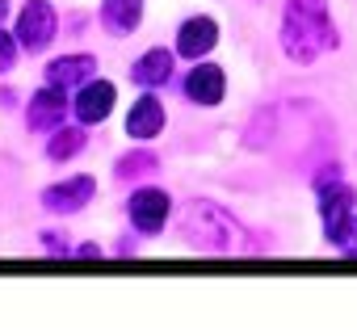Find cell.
<instances>
[{
    "label": "cell",
    "instance_id": "cell-1",
    "mask_svg": "<svg viewBox=\"0 0 357 336\" xmlns=\"http://www.w3.org/2000/svg\"><path fill=\"white\" fill-rule=\"evenodd\" d=\"M324 47H336L332 22H328V0H286V13H282V51L294 63H311Z\"/></svg>",
    "mask_w": 357,
    "mask_h": 336
},
{
    "label": "cell",
    "instance_id": "cell-2",
    "mask_svg": "<svg viewBox=\"0 0 357 336\" xmlns=\"http://www.w3.org/2000/svg\"><path fill=\"white\" fill-rule=\"evenodd\" d=\"M181 236H185L194 248H202V252H236V248H240V223H236L223 206L202 202V198L185 206V215H181Z\"/></svg>",
    "mask_w": 357,
    "mask_h": 336
},
{
    "label": "cell",
    "instance_id": "cell-3",
    "mask_svg": "<svg viewBox=\"0 0 357 336\" xmlns=\"http://www.w3.org/2000/svg\"><path fill=\"white\" fill-rule=\"evenodd\" d=\"M13 34H17L22 51L43 55L59 38V13H55V5H51V0H26L17 22H13Z\"/></svg>",
    "mask_w": 357,
    "mask_h": 336
},
{
    "label": "cell",
    "instance_id": "cell-4",
    "mask_svg": "<svg viewBox=\"0 0 357 336\" xmlns=\"http://www.w3.org/2000/svg\"><path fill=\"white\" fill-rule=\"evenodd\" d=\"M126 215H130V227H135V231H143V236H160L164 223H168V215H172V198H168L164 190H155V185H143V190L130 194Z\"/></svg>",
    "mask_w": 357,
    "mask_h": 336
},
{
    "label": "cell",
    "instance_id": "cell-5",
    "mask_svg": "<svg viewBox=\"0 0 357 336\" xmlns=\"http://www.w3.org/2000/svg\"><path fill=\"white\" fill-rule=\"evenodd\" d=\"M93 194H97V177L76 173V177H68V181L47 185L38 202H43L51 215H76V211H84V206L93 202Z\"/></svg>",
    "mask_w": 357,
    "mask_h": 336
},
{
    "label": "cell",
    "instance_id": "cell-6",
    "mask_svg": "<svg viewBox=\"0 0 357 336\" xmlns=\"http://www.w3.org/2000/svg\"><path fill=\"white\" fill-rule=\"evenodd\" d=\"M114 101H118L114 80H89V84L76 89V97H72V114H76L80 126H97V122H105V118L114 114Z\"/></svg>",
    "mask_w": 357,
    "mask_h": 336
},
{
    "label": "cell",
    "instance_id": "cell-7",
    "mask_svg": "<svg viewBox=\"0 0 357 336\" xmlns=\"http://www.w3.org/2000/svg\"><path fill=\"white\" fill-rule=\"evenodd\" d=\"M63 118H68V89L43 84V89L30 97V105H26V126H30V130H38V135L59 130V126H63Z\"/></svg>",
    "mask_w": 357,
    "mask_h": 336
},
{
    "label": "cell",
    "instance_id": "cell-8",
    "mask_svg": "<svg viewBox=\"0 0 357 336\" xmlns=\"http://www.w3.org/2000/svg\"><path fill=\"white\" fill-rule=\"evenodd\" d=\"M219 47V22L215 17H190V22H181V30H176V55L181 59H194V63H202L211 51Z\"/></svg>",
    "mask_w": 357,
    "mask_h": 336
},
{
    "label": "cell",
    "instance_id": "cell-9",
    "mask_svg": "<svg viewBox=\"0 0 357 336\" xmlns=\"http://www.w3.org/2000/svg\"><path fill=\"white\" fill-rule=\"evenodd\" d=\"M185 97H190L194 105H202V109H215V105L227 97V76H223V68L202 59V63L185 76Z\"/></svg>",
    "mask_w": 357,
    "mask_h": 336
},
{
    "label": "cell",
    "instance_id": "cell-10",
    "mask_svg": "<svg viewBox=\"0 0 357 336\" xmlns=\"http://www.w3.org/2000/svg\"><path fill=\"white\" fill-rule=\"evenodd\" d=\"M93 68L97 59L89 51H76V55H59L43 68V84H55V89H80L93 80Z\"/></svg>",
    "mask_w": 357,
    "mask_h": 336
},
{
    "label": "cell",
    "instance_id": "cell-11",
    "mask_svg": "<svg viewBox=\"0 0 357 336\" xmlns=\"http://www.w3.org/2000/svg\"><path fill=\"white\" fill-rule=\"evenodd\" d=\"M160 130H164V101L155 97V89H147V93L130 105V114H126V135H130L135 143H151Z\"/></svg>",
    "mask_w": 357,
    "mask_h": 336
},
{
    "label": "cell",
    "instance_id": "cell-12",
    "mask_svg": "<svg viewBox=\"0 0 357 336\" xmlns=\"http://www.w3.org/2000/svg\"><path fill=\"white\" fill-rule=\"evenodd\" d=\"M172 63H176V51L151 47V51H143V55L130 63V80H135L139 89H160V84L172 80Z\"/></svg>",
    "mask_w": 357,
    "mask_h": 336
},
{
    "label": "cell",
    "instance_id": "cell-13",
    "mask_svg": "<svg viewBox=\"0 0 357 336\" xmlns=\"http://www.w3.org/2000/svg\"><path fill=\"white\" fill-rule=\"evenodd\" d=\"M97 22H101L105 34L126 38V34H135L139 22H143V0H101Z\"/></svg>",
    "mask_w": 357,
    "mask_h": 336
},
{
    "label": "cell",
    "instance_id": "cell-14",
    "mask_svg": "<svg viewBox=\"0 0 357 336\" xmlns=\"http://www.w3.org/2000/svg\"><path fill=\"white\" fill-rule=\"evenodd\" d=\"M84 147H89V135H84V126H59V130H51L47 160H55V164H68V160H76Z\"/></svg>",
    "mask_w": 357,
    "mask_h": 336
},
{
    "label": "cell",
    "instance_id": "cell-15",
    "mask_svg": "<svg viewBox=\"0 0 357 336\" xmlns=\"http://www.w3.org/2000/svg\"><path fill=\"white\" fill-rule=\"evenodd\" d=\"M328 244H332L336 252H344V257H357V211H353L344 223L328 227Z\"/></svg>",
    "mask_w": 357,
    "mask_h": 336
},
{
    "label": "cell",
    "instance_id": "cell-16",
    "mask_svg": "<svg viewBox=\"0 0 357 336\" xmlns=\"http://www.w3.org/2000/svg\"><path fill=\"white\" fill-rule=\"evenodd\" d=\"M155 155L151 151H130V155H122L118 160V177L122 181H130V177H147V173H155Z\"/></svg>",
    "mask_w": 357,
    "mask_h": 336
},
{
    "label": "cell",
    "instance_id": "cell-17",
    "mask_svg": "<svg viewBox=\"0 0 357 336\" xmlns=\"http://www.w3.org/2000/svg\"><path fill=\"white\" fill-rule=\"evenodd\" d=\"M17 51H22L17 34H9L5 26H0V76H5V72H13V63H17Z\"/></svg>",
    "mask_w": 357,
    "mask_h": 336
},
{
    "label": "cell",
    "instance_id": "cell-18",
    "mask_svg": "<svg viewBox=\"0 0 357 336\" xmlns=\"http://www.w3.org/2000/svg\"><path fill=\"white\" fill-rule=\"evenodd\" d=\"M43 248H47V252H72V244L59 240V231H43Z\"/></svg>",
    "mask_w": 357,
    "mask_h": 336
},
{
    "label": "cell",
    "instance_id": "cell-19",
    "mask_svg": "<svg viewBox=\"0 0 357 336\" xmlns=\"http://www.w3.org/2000/svg\"><path fill=\"white\" fill-rule=\"evenodd\" d=\"M5 17H9V0H0V26H5Z\"/></svg>",
    "mask_w": 357,
    "mask_h": 336
}]
</instances>
